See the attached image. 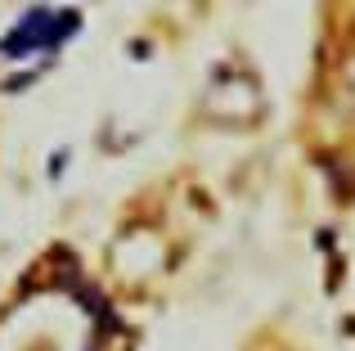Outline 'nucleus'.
<instances>
[{
	"label": "nucleus",
	"instance_id": "obj_1",
	"mask_svg": "<svg viewBox=\"0 0 355 351\" xmlns=\"http://www.w3.org/2000/svg\"><path fill=\"white\" fill-rule=\"evenodd\" d=\"M81 18L77 14H59L54 18L50 9H32V14L23 18V23L14 27V32L5 36V54H27V50H54V45L63 41V36L77 27Z\"/></svg>",
	"mask_w": 355,
	"mask_h": 351
}]
</instances>
